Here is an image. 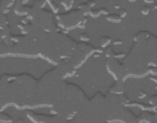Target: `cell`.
<instances>
[{
	"mask_svg": "<svg viewBox=\"0 0 157 123\" xmlns=\"http://www.w3.org/2000/svg\"><path fill=\"white\" fill-rule=\"evenodd\" d=\"M124 90V84L122 81L117 82L115 85H113V87L110 88V91L115 92V93H122Z\"/></svg>",
	"mask_w": 157,
	"mask_h": 123,
	"instance_id": "obj_1",
	"label": "cell"
},
{
	"mask_svg": "<svg viewBox=\"0 0 157 123\" xmlns=\"http://www.w3.org/2000/svg\"><path fill=\"white\" fill-rule=\"evenodd\" d=\"M107 19L112 23H120L121 21V18L119 16V15H116V14L109 15V16H108Z\"/></svg>",
	"mask_w": 157,
	"mask_h": 123,
	"instance_id": "obj_2",
	"label": "cell"
},
{
	"mask_svg": "<svg viewBox=\"0 0 157 123\" xmlns=\"http://www.w3.org/2000/svg\"><path fill=\"white\" fill-rule=\"evenodd\" d=\"M111 38L109 37H103L100 40V44H101V47L102 48H106L107 46H108V44L110 43Z\"/></svg>",
	"mask_w": 157,
	"mask_h": 123,
	"instance_id": "obj_3",
	"label": "cell"
},
{
	"mask_svg": "<svg viewBox=\"0 0 157 123\" xmlns=\"http://www.w3.org/2000/svg\"><path fill=\"white\" fill-rule=\"evenodd\" d=\"M149 102H150V104H151L152 106H153V107H157V94L153 95V96L150 98Z\"/></svg>",
	"mask_w": 157,
	"mask_h": 123,
	"instance_id": "obj_4",
	"label": "cell"
},
{
	"mask_svg": "<svg viewBox=\"0 0 157 123\" xmlns=\"http://www.w3.org/2000/svg\"><path fill=\"white\" fill-rule=\"evenodd\" d=\"M150 11H151V9H150V7H149L148 6L142 7H141V14H142V15H144V16H147V15H149Z\"/></svg>",
	"mask_w": 157,
	"mask_h": 123,
	"instance_id": "obj_5",
	"label": "cell"
},
{
	"mask_svg": "<svg viewBox=\"0 0 157 123\" xmlns=\"http://www.w3.org/2000/svg\"><path fill=\"white\" fill-rule=\"evenodd\" d=\"M126 15H127V11H126V9L122 8V9H120V14H119V16L121 18V19H122L123 18H125V17H126Z\"/></svg>",
	"mask_w": 157,
	"mask_h": 123,
	"instance_id": "obj_6",
	"label": "cell"
},
{
	"mask_svg": "<svg viewBox=\"0 0 157 123\" xmlns=\"http://www.w3.org/2000/svg\"><path fill=\"white\" fill-rule=\"evenodd\" d=\"M99 15H100V10H93L91 12V16L93 18H97Z\"/></svg>",
	"mask_w": 157,
	"mask_h": 123,
	"instance_id": "obj_7",
	"label": "cell"
},
{
	"mask_svg": "<svg viewBox=\"0 0 157 123\" xmlns=\"http://www.w3.org/2000/svg\"><path fill=\"white\" fill-rule=\"evenodd\" d=\"M80 39L82 41H88L89 40V36L87 34H82L80 36Z\"/></svg>",
	"mask_w": 157,
	"mask_h": 123,
	"instance_id": "obj_8",
	"label": "cell"
},
{
	"mask_svg": "<svg viewBox=\"0 0 157 123\" xmlns=\"http://www.w3.org/2000/svg\"><path fill=\"white\" fill-rule=\"evenodd\" d=\"M150 72L153 76H156L157 77V66H154L153 68H151L150 69Z\"/></svg>",
	"mask_w": 157,
	"mask_h": 123,
	"instance_id": "obj_9",
	"label": "cell"
},
{
	"mask_svg": "<svg viewBox=\"0 0 157 123\" xmlns=\"http://www.w3.org/2000/svg\"><path fill=\"white\" fill-rule=\"evenodd\" d=\"M104 14V15H107L108 13V9L107 8H102L101 10H100V14Z\"/></svg>",
	"mask_w": 157,
	"mask_h": 123,
	"instance_id": "obj_10",
	"label": "cell"
},
{
	"mask_svg": "<svg viewBox=\"0 0 157 123\" xmlns=\"http://www.w3.org/2000/svg\"><path fill=\"white\" fill-rule=\"evenodd\" d=\"M151 80H153V81H154V82H156V84H157V77H156V76L152 77V78H151Z\"/></svg>",
	"mask_w": 157,
	"mask_h": 123,
	"instance_id": "obj_11",
	"label": "cell"
},
{
	"mask_svg": "<svg viewBox=\"0 0 157 123\" xmlns=\"http://www.w3.org/2000/svg\"><path fill=\"white\" fill-rule=\"evenodd\" d=\"M88 6H89V7H94V6H95V2H94V1L89 2V3H88Z\"/></svg>",
	"mask_w": 157,
	"mask_h": 123,
	"instance_id": "obj_12",
	"label": "cell"
},
{
	"mask_svg": "<svg viewBox=\"0 0 157 123\" xmlns=\"http://www.w3.org/2000/svg\"><path fill=\"white\" fill-rule=\"evenodd\" d=\"M16 123H23V120H22L21 119H18L16 120Z\"/></svg>",
	"mask_w": 157,
	"mask_h": 123,
	"instance_id": "obj_13",
	"label": "cell"
},
{
	"mask_svg": "<svg viewBox=\"0 0 157 123\" xmlns=\"http://www.w3.org/2000/svg\"><path fill=\"white\" fill-rule=\"evenodd\" d=\"M155 8L157 9V3H156V5H155Z\"/></svg>",
	"mask_w": 157,
	"mask_h": 123,
	"instance_id": "obj_14",
	"label": "cell"
}]
</instances>
